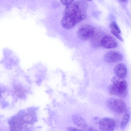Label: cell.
<instances>
[{"mask_svg": "<svg viewBox=\"0 0 131 131\" xmlns=\"http://www.w3.org/2000/svg\"><path fill=\"white\" fill-rule=\"evenodd\" d=\"M111 32L120 41H123L124 40L123 39L121 36L120 35L119 33L113 30H111Z\"/></svg>", "mask_w": 131, "mask_h": 131, "instance_id": "15", "label": "cell"}, {"mask_svg": "<svg viewBox=\"0 0 131 131\" xmlns=\"http://www.w3.org/2000/svg\"><path fill=\"white\" fill-rule=\"evenodd\" d=\"M85 129L86 131H99L95 128L88 126Z\"/></svg>", "mask_w": 131, "mask_h": 131, "instance_id": "17", "label": "cell"}, {"mask_svg": "<svg viewBox=\"0 0 131 131\" xmlns=\"http://www.w3.org/2000/svg\"><path fill=\"white\" fill-rule=\"evenodd\" d=\"M112 30H114L119 34L121 32V30L116 22L115 21H112L110 26Z\"/></svg>", "mask_w": 131, "mask_h": 131, "instance_id": "14", "label": "cell"}, {"mask_svg": "<svg viewBox=\"0 0 131 131\" xmlns=\"http://www.w3.org/2000/svg\"><path fill=\"white\" fill-rule=\"evenodd\" d=\"M101 45L106 49H112L117 47L118 43L112 36L105 35L102 38L101 41Z\"/></svg>", "mask_w": 131, "mask_h": 131, "instance_id": "9", "label": "cell"}, {"mask_svg": "<svg viewBox=\"0 0 131 131\" xmlns=\"http://www.w3.org/2000/svg\"><path fill=\"white\" fill-rule=\"evenodd\" d=\"M104 60L109 63H114L122 61L123 58L122 54L119 52L111 50L107 52L104 55Z\"/></svg>", "mask_w": 131, "mask_h": 131, "instance_id": "8", "label": "cell"}, {"mask_svg": "<svg viewBox=\"0 0 131 131\" xmlns=\"http://www.w3.org/2000/svg\"><path fill=\"white\" fill-rule=\"evenodd\" d=\"M88 6L87 3L84 1H73L64 9L63 16L61 21L62 26L69 29L84 20L87 16L86 10Z\"/></svg>", "mask_w": 131, "mask_h": 131, "instance_id": "1", "label": "cell"}, {"mask_svg": "<svg viewBox=\"0 0 131 131\" xmlns=\"http://www.w3.org/2000/svg\"><path fill=\"white\" fill-rule=\"evenodd\" d=\"M36 114L31 109L18 113L8 121L10 131H30L31 127L37 121Z\"/></svg>", "mask_w": 131, "mask_h": 131, "instance_id": "2", "label": "cell"}, {"mask_svg": "<svg viewBox=\"0 0 131 131\" xmlns=\"http://www.w3.org/2000/svg\"><path fill=\"white\" fill-rule=\"evenodd\" d=\"M106 104L110 110L118 114L124 113L127 108L124 101L118 98H110L107 100Z\"/></svg>", "mask_w": 131, "mask_h": 131, "instance_id": "4", "label": "cell"}, {"mask_svg": "<svg viewBox=\"0 0 131 131\" xmlns=\"http://www.w3.org/2000/svg\"><path fill=\"white\" fill-rule=\"evenodd\" d=\"M114 72L116 76L122 79L126 77L127 74V69L126 65L121 63L117 64L114 67Z\"/></svg>", "mask_w": 131, "mask_h": 131, "instance_id": "10", "label": "cell"}, {"mask_svg": "<svg viewBox=\"0 0 131 131\" xmlns=\"http://www.w3.org/2000/svg\"><path fill=\"white\" fill-rule=\"evenodd\" d=\"M98 123L101 131H114L116 125L115 120L110 118H102L100 119Z\"/></svg>", "mask_w": 131, "mask_h": 131, "instance_id": "7", "label": "cell"}, {"mask_svg": "<svg viewBox=\"0 0 131 131\" xmlns=\"http://www.w3.org/2000/svg\"><path fill=\"white\" fill-rule=\"evenodd\" d=\"M67 131H83L77 128L72 127H68L67 128Z\"/></svg>", "mask_w": 131, "mask_h": 131, "instance_id": "18", "label": "cell"}, {"mask_svg": "<svg viewBox=\"0 0 131 131\" xmlns=\"http://www.w3.org/2000/svg\"><path fill=\"white\" fill-rule=\"evenodd\" d=\"M73 0H61V1L62 4L66 7L70 5Z\"/></svg>", "mask_w": 131, "mask_h": 131, "instance_id": "16", "label": "cell"}, {"mask_svg": "<svg viewBox=\"0 0 131 131\" xmlns=\"http://www.w3.org/2000/svg\"><path fill=\"white\" fill-rule=\"evenodd\" d=\"M72 119L74 124L80 127L85 129L88 126L84 119L79 115H73Z\"/></svg>", "mask_w": 131, "mask_h": 131, "instance_id": "12", "label": "cell"}, {"mask_svg": "<svg viewBox=\"0 0 131 131\" xmlns=\"http://www.w3.org/2000/svg\"><path fill=\"white\" fill-rule=\"evenodd\" d=\"M128 1L127 0H120L119 1H120L122 3H126Z\"/></svg>", "mask_w": 131, "mask_h": 131, "instance_id": "19", "label": "cell"}, {"mask_svg": "<svg viewBox=\"0 0 131 131\" xmlns=\"http://www.w3.org/2000/svg\"><path fill=\"white\" fill-rule=\"evenodd\" d=\"M11 92L14 98L22 99L26 97L28 91L23 85L17 82L13 84Z\"/></svg>", "mask_w": 131, "mask_h": 131, "instance_id": "6", "label": "cell"}, {"mask_svg": "<svg viewBox=\"0 0 131 131\" xmlns=\"http://www.w3.org/2000/svg\"><path fill=\"white\" fill-rule=\"evenodd\" d=\"M130 110L129 108H127L124 112L120 124V128L123 130L125 128L128 123L130 117Z\"/></svg>", "mask_w": 131, "mask_h": 131, "instance_id": "11", "label": "cell"}, {"mask_svg": "<svg viewBox=\"0 0 131 131\" xmlns=\"http://www.w3.org/2000/svg\"><path fill=\"white\" fill-rule=\"evenodd\" d=\"M96 33L94 27L90 25L85 24L79 27L77 32V35L80 39L85 40L92 37Z\"/></svg>", "mask_w": 131, "mask_h": 131, "instance_id": "5", "label": "cell"}, {"mask_svg": "<svg viewBox=\"0 0 131 131\" xmlns=\"http://www.w3.org/2000/svg\"><path fill=\"white\" fill-rule=\"evenodd\" d=\"M111 82V84L108 88L109 94L121 98L126 97L128 94L126 81L124 79L115 76L112 79Z\"/></svg>", "mask_w": 131, "mask_h": 131, "instance_id": "3", "label": "cell"}, {"mask_svg": "<svg viewBox=\"0 0 131 131\" xmlns=\"http://www.w3.org/2000/svg\"><path fill=\"white\" fill-rule=\"evenodd\" d=\"M103 36L102 37V34L101 32H98L97 34L96 33L92 37V45L95 47L100 46L101 45V40Z\"/></svg>", "mask_w": 131, "mask_h": 131, "instance_id": "13", "label": "cell"}]
</instances>
